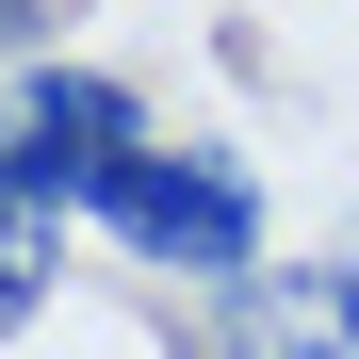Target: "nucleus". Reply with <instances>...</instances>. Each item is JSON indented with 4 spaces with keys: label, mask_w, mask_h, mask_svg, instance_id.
Segmentation results:
<instances>
[{
    "label": "nucleus",
    "mask_w": 359,
    "mask_h": 359,
    "mask_svg": "<svg viewBox=\"0 0 359 359\" xmlns=\"http://www.w3.org/2000/svg\"><path fill=\"white\" fill-rule=\"evenodd\" d=\"M147 147V98L114 82V66H82V49H49V66H17L0 82V180L17 196H49V212H98V180Z\"/></svg>",
    "instance_id": "obj_2"
},
{
    "label": "nucleus",
    "mask_w": 359,
    "mask_h": 359,
    "mask_svg": "<svg viewBox=\"0 0 359 359\" xmlns=\"http://www.w3.org/2000/svg\"><path fill=\"white\" fill-rule=\"evenodd\" d=\"M66 229H82V212H49V196H17V180H0V327H33V311H49Z\"/></svg>",
    "instance_id": "obj_4"
},
{
    "label": "nucleus",
    "mask_w": 359,
    "mask_h": 359,
    "mask_svg": "<svg viewBox=\"0 0 359 359\" xmlns=\"http://www.w3.org/2000/svg\"><path fill=\"white\" fill-rule=\"evenodd\" d=\"M327 278H343V311H359V229H343V245H327Z\"/></svg>",
    "instance_id": "obj_5"
},
{
    "label": "nucleus",
    "mask_w": 359,
    "mask_h": 359,
    "mask_svg": "<svg viewBox=\"0 0 359 359\" xmlns=\"http://www.w3.org/2000/svg\"><path fill=\"white\" fill-rule=\"evenodd\" d=\"M98 229H114L147 278L245 294V278H262V163H245V147H212V131H147L131 163L98 180Z\"/></svg>",
    "instance_id": "obj_1"
},
{
    "label": "nucleus",
    "mask_w": 359,
    "mask_h": 359,
    "mask_svg": "<svg viewBox=\"0 0 359 359\" xmlns=\"http://www.w3.org/2000/svg\"><path fill=\"white\" fill-rule=\"evenodd\" d=\"M212 359H359V311H343V278L327 262H262L245 294H212Z\"/></svg>",
    "instance_id": "obj_3"
}]
</instances>
